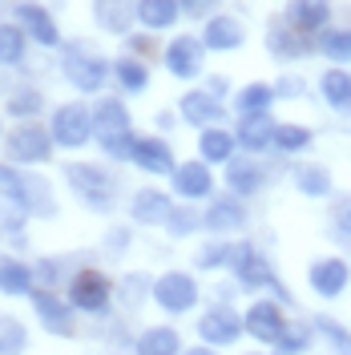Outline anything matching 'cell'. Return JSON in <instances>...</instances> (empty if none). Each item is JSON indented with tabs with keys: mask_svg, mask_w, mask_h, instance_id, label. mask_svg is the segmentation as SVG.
<instances>
[{
	"mask_svg": "<svg viewBox=\"0 0 351 355\" xmlns=\"http://www.w3.org/2000/svg\"><path fill=\"white\" fill-rule=\"evenodd\" d=\"M65 182L81 194L85 206L93 210H113V178L101 170V166H89V162H69L65 166Z\"/></svg>",
	"mask_w": 351,
	"mask_h": 355,
	"instance_id": "cell-1",
	"label": "cell"
},
{
	"mask_svg": "<svg viewBox=\"0 0 351 355\" xmlns=\"http://www.w3.org/2000/svg\"><path fill=\"white\" fill-rule=\"evenodd\" d=\"M49 133H53V141H57V146L77 150V146H85L89 137H93V113H89L81 101H69V105H61V110L53 113Z\"/></svg>",
	"mask_w": 351,
	"mask_h": 355,
	"instance_id": "cell-2",
	"label": "cell"
},
{
	"mask_svg": "<svg viewBox=\"0 0 351 355\" xmlns=\"http://www.w3.org/2000/svg\"><path fill=\"white\" fill-rule=\"evenodd\" d=\"M65 77H69V85H77L81 93H93V89L105 85L110 65H105V57H97V53H89V49H69L65 53Z\"/></svg>",
	"mask_w": 351,
	"mask_h": 355,
	"instance_id": "cell-3",
	"label": "cell"
},
{
	"mask_svg": "<svg viewBox=\"0 0 351 355\" xmlns=\"http://www.w3.org/2000/svg\"><path fill=\"white\" fill-rule=\"evenodd\" d=\"M8 157L17 162V166H33V162H49V154H53V133H44L41 125H21V130L8 133Z\"/></svg>",
	"mask_w": 351,
	"mask_h": 355,
	"instance_id": "cell-4",
	"label": "cell"
},
{
	"mask_svg": "<svg viewBox=\"0 0 351 355\" xmlns=\"http://www.w3.org/2000/svg\"><path fill=\"white\" fill-rule=\"evenodd\" d=\"M230 266H234V275H239L250 291H255V287H275L286 299V287L275 279V275H271V266L263 263V254H259L255 246H246V243L230 246Z\"/></svg>",
	"mask_w": 351,
	"mask_h": 355,
	"instance_id": "cell-5",
	"label": "cell"
},
{
	"mask_svg": "<svg viewBox=\"0 0 351 355\" xmlns=\"http://www.w3.org/2000/svg\"><path fill=\"white\" fill-rule=\"evenodd\" d=\"M110 279L101 275V270H81L73 283H69V307L77 311H89V315H97V311L110 307Z\"/></svg>",
	"mask_w": 351,
	"mask_h": 355,
	"instance_id": "cell-6",
	"label": "cell"
},
{
	"mask_svg": "<svg viewBox=\"0 0 351 355\" xmlns=\"http://www.w3.org/2000/svg\"><path fill=\"white\" fill-rule=\"evenodd\" d=\"M154 303L162 311H190L198 303V283L186 275V270H170L154 283Z\"/></svg>",
	"mask_w": 351,
	"mask_h": 355,
	"instance_id": "cell-7",
	"label": "cell"
},
{
	"mask_svg": "<svg viewBox=\"0 0 351 355\" xmlns=\"http://www.w3.org/2000/svg\"><path fill=\"white\" fill-rule=\"evenodd\" d=\"M0 194H4V198L12 202L17 210H24V214H44V210H41V202L33 198V194H49V190H44V182L17 174L12 166H0Z\"/></svg>",
	"mask_w": 351,
	"mask_h": 355,
	"instance_id": "cell-8",
	"label": "cell"
},
{
	"mask_svg": "<svg viewBox=\"0 0 351 355\" xmlns=\"http://www.w3.org/2000/svg\"><path fill=\"white\" fill-rule=\"evenodd\" d=\"M198 331H202V339H206V343H214V347H226V343H234V339L246 331V319H239L234 311L222 303V307H210L206 315H202Z\"/></svg>",
	"mask_w": 351,
	"mask_h": 355,
	"instance_id": "cell-9",
	"label": "cell"
},
{
	"mask_svg": "<svg viewBox=\"0 0 351 355\" xmlns=\"http://www.w3.org/2000/svg\"><path fill=\"white\" fill-rule=\"evenodd\" d=\"M242 319H246V331L255 335V339H263V343H279L286 331L283 311L275 307V303H250V311Z\"/></svg>",
	"mask_w": 351,
	"mask_h": 355,
	"instance_id": "cell-10",
	"label": "cell"
},
{
	"mask_svg": "<svg viewBox=\"0 0 351 355\" xmlns=\"http://www.w3.org/2000/svg\"><path fill=\"white\" fill-rule=\"evenodd\" d=\"M17 21H21V28L33 37V41H41V44H61V33H57V21L44 12L41 4H33V0H21L17 4Z\"/></svg>",
	"mask_w": 351,
	"mask_h": 355,
	"instance_id": "cell-11",
	"label": "cell"
},
{
	"mask_svg": "<svg viewBox=\"0 0 351 355\" xmlns=\"http://www.w3.org/2000/svg\"><path fill=\"white\" fill-rule=\"evenodd\" d=\"M133 166L137 170H146V174H174V154H170V146L162 141V137H137V146H133Z\"/></svg>",
	"mask_w": 351,
	"mask_h": 355,
	"instance_id": "cell-12",
	"label": "cell"
},
{
	"mask_svg": "<svg viewBox=\"0 0 351 355\" xmlns=\"http://www.w3.org/2000/svg\"><path fill=\"white\" fill-rule=\"evenodd\" d=\"M126 130H130V113H126V105L113 101V97L97 101V110H93V137L105 146V141H113V137H121Z\"/></svg>",
	"mask_w": 351,
	"mask_h": 355,
	"instance_id": "cell-13",
	"label": "cell"
},
{
	"mask_svg": "<svg viewBox=\"0 0 351 355\" xmlns=\"http://www.w3.org/2000/svg\"><path fill=\"white\" fill-rule=\"evenodd\" d=\"M166 69L174 77H198L202 73V41L198 37H178L166 49Z\"/></svg>",
	"mask_w": 351,
	"mask_h": 355,
	"instance_id": "cell-14",
	"label": "cell"
},
{
	"mask_svg": "<svg viewBox=\"0 0 351 355\" xmlns=\"http://www.w3.org/2000/svg\"><path fill=\"white\" fill-rule=\"evenodd\" d=\"M311 287H315V295H323V299H335L339 291L348 287V279H351V270L343 259H319V263L311 266Z\"/></svg>",
	"mask_w": 351,
	"mask_h": 355,
	"instance_id": "cell-15",
	"label": "cell"
},
{
	"mask_svg": "<svg viewBox=\"0 0 351 355\" xmlns=\"http://www.w3.org/2000/svg\"><path fill=\"white\" fill-rule=\"evenodd\" d=\"M93 17L105 33H130V24L137 21V0H97L93 4Z\"/></svg>",
	"mask_w": 351,
	"mask_h": 355,
	"instance_id": "cell-16",
	"label": "cell"
},
{
	"mask_svg": "<svg viewBox=\"0 0 351 355\" xmlns=\"http://www.w3.org/2000/svg\"><path fill=\"white\" fill-rule=\"evenodd\" d=\"M33 307H37V315H41V323L49 327L53 335H73V315H69V307L53 295V291H33Z\"/></svg>",
	"mask_w": 351,
	"mask_h": 355,
	"instance_id": "cell-17",
	"label": "cell"
},
{
	"mask_svg": "<svg viewBox=\"0 0 351 355\" xmlns=\"http://www.w3.org/2000/svg\"><path fill=\"white\" fill-rule=\"evenodd\" d=\"M327 17H331L327 0H291V4H286V24L299 28V33H315V28H323Z\"/></svg>",
	"mask_w": 351,
	"mask_h": 355,
	"instance_id": "cell-18",
	"label": "cell"
},
{
	"mask_svg": "<svg viewBox=\"0 0 351 355\" xmlns=\"http://www.w3.org/2000/svg\"><path fill=\"white\" fill-rule=\"evenodd\" d=\"M202 222H206V230H214V234H230V230H242V226H246V210H242L234 198H219V202L206 206Z\"/></svg>",
	"mask_w": 351,
	"mask_h": 355,
	"instance_id": "cell-19",
	"label": "cell"
},
{
	"mask_svg": "<svg viewBox=\"0 0 351 355\" xmlns=\"http://www.w3.org/2000/svg\"><path fill=\"white\" fill-rule=\"evenodd\" d=\"M182 117L190 125H222V105L214 101V93H186L182 97Z\"/></svg>",
	"mask_w": 351,
	"mask_h": 355,
	"instance_id": "cell-20",
	"label": "cell"
},
{
	"mask_svg": "<svg viewBox=\"0 0 351 355\" xmlns=\"http://www.w3.org/2000/svg\"><path fill=\"white\" fill-rule=\"evenodd\" d=\"M275 133H279V125H275L266 113H242L239 141L246 150H266V146H275Z\"/></svg>",
	"mask_w": 351,
	"mask_h": 355,
	"instance_id": "cell-21",
	"label": "cell"
},
{
	"mask_svg": "<svg viewBox=\"0 0 351 355\" xmlns=\"http://www.w3.org/2000/svg\"><path fill=\"white\" fill-rule=\"evenodd\" d=\"M170 178H174V190L182 198H206V194H210V170H206L202 162H186V166H178Z\"/></svg>",
	"mask_w": 351,
	"mask_h": 355,
	"instance_id": "cell-22",
	"label": "cell"
},
{
	"mask_svg": "<svg viewBox=\"0 0 351 355\" xmlns=\"http://www.w3.org/2000/svg\"><path fill=\"white\" fill-rule=\"evenodd\" d=\"M242 24L234 17H214V21L206 24V49H219V53H230V49H239L242 44Z\"/></svg>",
	"mask_w": 351,
	"mask_h": 355,
	"instance_id": "cell-23",
	"label": "cell"
},
{
	"mask_svg": "<svg viewBox=\"0 0 351 355\" xmlns=\"http://www.w3.org/2000/svg\"><path fill=\"white\" fill-rule=\"evenodd\" d=\"M182 12V0H137V21L146 28H170Z\"/></svg>",
	"mask_w": 351,
	"mask_h": 355,
	"instance_id": "cell-24",
	"label": "cell"
},
{
	"mask_svg": "<svg viewBox=\"0 0 351 355\" xmlns=\"http://www.w3.org/2000/svg\"><path fill=\"white\" fill-rule=\"evenodd\" d=\"M133 218L137 222H166L170 218V198L162 194V190H137V198H133Z\"/></svg>",
	"mask_w": 351,
	"mask_h": 355,
	"instance_id": "cell-25",
	"label": "cell"
},
{
	"mask_svg": "<svg viewBox=\"0 0 351 355\" xmlns=\"http://www.w3.org/2000/svg\"><path fill=\"white\" fill-rule=\"evenodd\" d=\"M137 355H182V339L174 327H150L137 339Z\"/></svg>",
	"mask_w": 351,
	"mask_h": 355,
	"instance_id": "cell-26",
	"label": "cell"
},
{
	"mask_svg": "<svg viewBox=\"0 0 351 355\" xmlns=\"http://www.w3.org/2000/svg\"><path fill=\"white\" fill-rule=\"evenodd\" d=\"M198 146H202V157L206 162H230V154H234V133H226L222 125H206Z\"/></svg>",
	"mask_w": 351,
	"mask_h": 355,
	"instance_id": "cell-27",
	"label": "cell"
},
{
	"mask_svg": "<svg viewBox=\"0 0 351 355\" xmlns=\"http://www.w3.org/2000/svg\"><path fill=\"white\" fill-rule=\"evenodd\" d=\"M226 182H230L234 194H246V198H250V194L263 186V170H259L255 162H230V166H226Z\"/></svg>",
	"mask_w": 351,
	"mask_h": 355,
	"instance_id": "cell-28",
	"label": "cell"
},
{
	"mask_svg": "<svg viewBox=\"0 0 351 355\" xmlns=\"http://www.w3.org/2000/svg\"><path fill=\"white\" fill-rule=\"evenodd\" d=\"M319 89H323V97H327L335 110H348L351 105V73H343V69H327Z\"/></svg>",
	"mask_w": 351,
	"mask_h": 355,
	"instance_id": "cell-29",
	"label": "cell"
},
{
	"mask_svg": "<svg viewBox=\"0 0 351 355\" xmlns=\"http://www.w3.org/2000/svg\"><path fill=\"white\" fill-rule=\"evenodd\" d=\"M28 287H33V270L17 259H4L0 263V291L4 295H28Z\"/></svg>",
	"mask_w": 351,
	"mask_h": 355,
	"instance_id": "cell-30",
	"label": "cell"
},
{
	"mask_svg": "<svg viewBox=\"0 0 351 355\" xmlns=\"http://www.w3.org/2000/svg\"><path fill=\"white\" fill-rule=\"evenodd\" d=\"M295 186H299L307 198H323L331 190V174L323 166H299V170H295Z\"/></svg>",
	"mask_w": 351,
	"mask_h": 355,
	"instance_id": "cell-31",
	"label": "cell"
},
{
	"mask_svg": "<svg viewBox=\"0 0 351 355\" xmlns=\"http://www.w3.org/2000/svg\"><path fill=\"white\" fill-rule=\"evenodd\" d=\"M113 77L121 81V89H130V93H142V89L150 85V69L142 65V61H133V57H121L113 65Z\"/></svg>",
	"mask_w": 351,
	"mask_h": 355,
	"instance_id": "cell-32",
	"label": "cell"
},
{
	"mask_svg": "<svg viewBox=\"0 0 351 355\" xmlns=\"http://www.w3.org/2000/svg\"><path fill=\"white\" fill-rule=\"evenodd\" d=\"M24 28H17V24H0V61L4 65H21L24 61Z\"/></svg>",
	"mask_w": 351,
	"mask_h": 355,
	"instance_id": "cell-33",
	"label": "cell"
},
{
	"mask_svg": "<svg viewBox=\"0 0 351 355\" xmlns=\"http://www.w3.org/2000/svg\"><path fill=\"white\" fill-rule=\"evenodd\" d=\"M28 335H24V323L12 319V315H0V355H21Z\"/></svg>",
	"mask_w": 351,
	"mask_h": 355,
	"instance_id": "cell-34",
	"label": "cell"
},
{
	"mask_svg": "<svg viewBox=\"0 0 351 355\" xmlns=\"http://www.w3.org/2000/svg\"><path fill=\"white\" fill-rule=\"evenodd\" d=\"M275 101V89L255 81V85L239 89V113H266V105Z\"/></svg>",
	"mask_w": 351,
	"mask_h": 355,
	"instance_id": "cell-35",
	"label": "cell"
},
{
	"mask_svg": "<svg viewBox=\"0 0 351 355\" xmlns=\"http://www.w3.org/2000/svg\"><path fill=\"white\" fill-rule=\"evenodd\" d=\"M319 49L327 53L331 61H351V33L348 28H331L319 37Z\"/></svg>",
	"mask_w": 351,
	"mask_h": 355,
	"instance_id": "cell-36",
	"label": "cell"
},
{
	"mask_svg": "<svg viewBox=\"0 0 351 355\" xmlns=\"http://www.w3.org/2000/svg\"><path fill=\"white\" fill-rule=\"evenodd\" d=\"M266 44H271V53H275V57H303V53H307V41H295L291 33H279V24L271 28Z\"/></svg>",
	"mask_w": 351,
	"mask_h": 355,
	"instance_id": "cell-37",
	"label": "cell"
},
{
	"mask_svg": "<svg viewBox=\"0 0 351 355\" xmlns=\"http://www.w3.org/2000/svg\"><path fill=\"white\" fill-rule=\"evenodd\" d=\"M275 146H279V150H307L311 146V130H303V125H279Z\"/></svg>",
	"mask_w": 351,
	"mask_h": 355,
	"instance_id": "cell-38",
	"label": "cell"
},
{
	"mask_svg": "<svg viewBox=\"0 0 351 355\" xmlns=\"http://www.w3.org/2000/svg\"><path fill=\"white\" fill-rule=\"evenodd\" d=\"M315 327H319V331H323V335L331 339L335 355H351V335L343 331V327H339L335 319H323V315H319V319H315Z\"/></svg>",
	"mask_w": 351,
	"mask_h": 355,
	"instance_id": "cell-39",
	"label": "cell"
},
{
	"mask_svg": "<svg viewBox=\"0 0 351 355\" xmlns=\"http://www.w3.org/2000/svg\"><path fill=\"white\" fill-rule=\"evenodd\" d=\"M198 266H202V270L230 266V246H226V243H206L202 250H198Z\"/></svg>",
	"mask_w": 351,
	"mask_h": 355,
	"instance_id": "cell-40",
	"label": "cell"
},
{
	"mask_svg": "<svg viewBox=\"0 0 351 355\" xmlns=\"http://www.w3.org/2000/svg\"><path fill=\"white\" fill-rule=\"evenodd\" d=\"M8 113H17V117H33V113H41V93H37V89H21V93H12Z\"/></svg>",
	"mask_w": 351,
	"mask_h": 355,
	"instance_id": "cell-41",
	"label": "cell"
},
{
	"mask_svg": "<svg viewBox=\"0 0 351 355\" xmlns=\"http://www.w3.org/2000/svg\"><path fill=\"white\" fill-rule=\"evenodd\" d=\"M166 226H170V234H174V239H186V234H194L198 214H194V210H170Z\"/></svg>",
	"mask_w": 351,
	"mask_h": 355,
	"instance_id": "cell-42",
	"label": "cell"
},
{
	"mask_svg": "<svg viewBox=\"0 0 351 355\" xmlns=\"http://www.w3.org/2000/svg\"><path fill=\"white\" fill-rule=\"evenodd\" d=\"M275 347H279V355H299L307 347V331H303V327H286L283 339H279Z\"/></svg>",
	"mask_w": 351,
	"mask_h": 355,
	"instance_id": "cell-43",
	"label": "cell"
},
{
	"mask_svg": "<svg viewBox=\"0 0 351 355\" xmlns=\"http://www.w3.org/2000/svg\"><path fill=\"white\" fill-rule=\"evenodd\" d=\"M133 146H137V137H133V133L126 130L121 137H113V141H105V154H110V157H121V162H126V157L133 162Z\"/></svg>",
	"mask_w": 351,
	"mask_h": 355,
	"instance_id": "cell-44",
	"label": "cell"
},
{
	"mask_svg": "<svg viewBox=\"0 0 351 355\" xmlns=\"http://www.w3.org/2000/svg\"><path fill=\"white\" fill-rule=\"evenodd\" d=\"M331 218H335V234H339L343 243H351V198H348V202H339Z\"/></svg>",
	"mask_w": 351,
	"mask_h": 355,
	"instance_id": "cell-45",
	"label": "cell"
},
{
	"mask_svg": "<svg viewBox=\"0 0 351 355\" xmlns=\"http://www.w3.org/2000/svg\"><path fill=\"white\" fill-rule=\"evenodd\" d=\"M275 93H283V97H299V93H303V81H299V77H283Z\"/></svg>",
	"mask_w": 351,
	"mask_h": 355,
	"instance_id": "cell-46",
	"label": "cell"
},
{
	"mask_svg": "<svg viewBox=\"0 0 351 355\" xmlns=\"http://www.w3.org/2000/svg\"><path fill=\"white\" fill-rule=\"evenodd\" d=\"M210 4H214V0H182V8H186V12H206V8H210Z\"/></svg>",
	"mask_w": 351,
	"mask_h": 355,
	"instance_id": "cell-47",
	"label": "cell"
},
{
	"mask_svg": "<svg viewBox=\"0 0 351 355\" xmlns=\"http://www.w3.org/2000/svg\"><path fill=\"white\" fill-rule=\"evenodd\" d=\"M206 93H214V97H222L226 93V77H210V89Z\"/></svg>",
	"mask_w": 351,
	"mask_h": 355,
	"instance_id": "cell-48",
	"label": "cell"
},
{
	"mask_svg": "<svg viewBox=\"0 0 351 355\" xmlns=\"http://www.w3.org/2000/svg\"><path fill=\"white\" fill-rule=\"evenodd\" d=\"M186 355H219V352H210V347H190Z\"/></svg>",
	"mask_w": 351,
	"mask_h": 355,
	"instance_id": "cell-49",
	"label": "cell"
}]
</instances>
